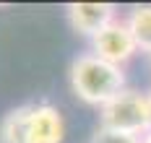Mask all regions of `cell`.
I'll list each match as a JSON object with an SVG mask.
<instances>
[{
	"mask_svg": "<svg viewBox=\"0 0 151 143\" xmlns=\"http://www.w3.org/2000/svg\"><path fill=\"white\" fill-rule=\"evenodd\" d=\"M68 83L78 102H83L86 107H96V109H102L104 104H109L117 94L128 89L125 70L96 57L94 52H78L70 60Z\"/></svg>",
	"mask_w": 151,
	"mask_h": 143,
	"instance_id": "obj_1",
	"label": "cell"
},
{
	"mask_svg": "<svg viewBox=\"0 0 151 143\" xmlns=\"http://www.w3.org/2000/svg\"><path fill=\"white\" fill-rule=\"evenodd\" d=\"M99 127H109L128 135H146L151 130V96L141 89H125L99 109Z\"/></svg>",
	"mask_w": 151,
	"mask_h": 143,
	"instance_id": "obj_2",
	"label": "cell"
},
{
	"mask_svg": "<svg viewBox=\"0 0 151 143\" xmlns=\"http://www.w3.org/2000/svg\"><path fill=\"white\" fill-rule=\"evenodd\" d=\"M89 47H91L89 52H94L96 57L117 65V68H125V65L141 52L138 44H136V39H133V34H130V29L125 26V18L112 21V24L104 26L96 36H91Z\"/></svg>",
	"mask_w": 151,
	"mask_h": 143,
	"instance_id": "obj_3",
	"label": "cell"
},
{
	"mask_svg": "<svg viewBox=\"0 0 151 143\" xmlns=\"http://www.w3.org/2000/svg\"><path fill=\"white\" fill-rule=\"evenodd\" d=\"M65 18H68V26L78 36L91 39L104 26L117 21V8L112 3H68L65 5Z\"/></svg>",
	"mask_w": 151,
	"mask_h": 143,
	"instance_id": "obj_4",
	"label": "cell"
},
{
	"mask_svg": "<svg viewBox=\"0 0 151 143\" xmlns=\"http://www.w3.org/2000/svg\"><path fill=\"white\" fill-rule=\"evenodd\" d=\"M63 138H65L63 112L50 102H31L26 143H63Z\"/></svg>",
	"mask_w": 151,
	"mask_h": 143,
	"instance_id": "obj_5",
	"label": "cell"
},
{
	"mask_svg": "<svg viewBox=\"0 0 151 143\" xmlns=\"http://www.w3.org/2000/svg\"><path fill=\"white\" fill-rule=\"evenodd\" d=\"M29 112H31V102L18 104V107H13L11 112L3 114V120H0V143H26Z\"/></svg>",
	"mask_w": 151,
	"mask_h": 143,
	"instance_id": "obj_6",
	"label": "cell"
},
{
	"mask_svg": "<svg viewBox=\"0 0 151 143\" xmlns=\"http://www.w3.org/2000/svg\"><path fill=\"white\" fill-rule=\"evenodd\" d=\"M125 26L130 29L133 39L141 52H151V3H143V5H133L125 16Z\"/></svg>",
	"mask_w": 151,
	"mask_h": 143,
	"instance_id": "obj_7",
	"label": "cell"
},
{
	"mask_svg": "<svg viewBox=\"0 0 151 143\" xmlns=\"http://www.w3.org/2000/svg\"><path fill=\"white\" fill-rule=\"evenodd\" d=\"M91 143H143L141 135H128V133H117V130H109V127H96Z\"/></svg>",
	"mask_w": 151,
	"mask_h": 143,
	"instance_id": "obj_8",
	"label": "cell"
},
{
	"mask_svg": "<svg viewBox=\"0 0 151 143\" xmlns=\"http://www.w3.org/2000/svg\"><path fill=\"white\" fill-rule=\"evenodd\" d=\"M143 143H151V130L146 133V135H143Z\"/></svg>",
	"mask_w": 151,
	"mask_h": 143,
	"instance_id": "obj_9",
	"label": "cell"
},
{
	"mask_svg": "<svg viewBox=\"0 0 151 143\" xmlns=\"http://www.w3.org/2000/svg\"><path fill=\"white\" fill-rule=\"evenodd\" d=\"M149 63H151V52H149Z\"/></svg>",
	"mask_w": 151,
	"mask_h": 143,
	"instance_id": "obj_10",
	"label": "cell"
},
{
	"mask_svg": "<svg viewBox=\"0 0 151 143\" xmlns=\"http://www.w3.org/2000/svg\"><path fill=\"white\" fill-rule=\"evenodd\" d=\"M149 96H151V89H149Z\"/></svg>",
	"mask_w": 151,
	"mask_h": 143,
	"instance_id": "obj_11",
	"label": "cell"
}]
</instances>
